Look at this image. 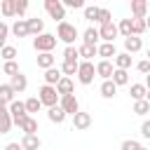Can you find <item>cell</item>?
I'll return each mask as SVG.
<instances>
[{"instance_id":"obj_37","label":"cell","mask_w":150,"mask_h":150,"mask_svg":"<svg viewBox=\"0 0 150 150\" xmlns=\"http://www.w3.org/2000/svg\"><path fill=\"white\" fill-rule=\"evenodd\" d=\"M77 66H80V63H68V61H63V63H61V73H63V77L77 75Z\"/></svg>"},{"instance_id":"obj_5","label":"cell","mask_w":150,"mask_h":150,"mask_svg":"<svg viewBox=\"0 0 150 150\" xmlns=\"http://www.w3.org/2000/svg\"><path fill=\"white\" fill-rule=\"evenodd\" d=\"M45 9H47V14H49L54 21H59V23L66 19V7H63L61 0H45Z\"/></svg>"},{"instance_id":"obj_8","label":"cell","mask_w":150,"mask_h":150,"mask_svg":"<svg viewBox=\"0 0 150 150\" xmlns=\"http://www.w3.org/2000/svg\"><path fill=\"white\" fill-rule=\"evenodd\" d=\"M12 115H9V105L0 101V134H9L12 129Z\"/></svg>"},{"instance_id":"obj_41","label":"cell","mask_w":150,"mask_h":150,"mask_svg":"<svg viewBox=\"0 0 150 150\" xmlns=\"http://www.w3.org/2000/svg\"><path fill=\"white\" fill-rule=\"evenodd\" d=\"M12 33V28L5 23V21H0V49L5 47V42H7V35Z\"/></svg>"},{"instance_id":"obj_45","label":"cell","mask_w":150,"mask_h":150,"mask_svg":"<svg viewBox=\"0 0 150 150\" xmlns=\"http://www.w3.org/2000/svg\"><path fill=\"white\" fill-rule=\"evenodd\" d=\"M136 70H138V73H143V75H148V73H150V61H148V59L138 61V63H136Z\"/></svg>"},{"instance_id":"obj_39","label":"cell","mask_w":150,"mask_h":150,"mask_svg":"<svg viewBox=\"0 0 150 150\" xmlns=\"http://www.w3.org/2000/svg\"><path fill=\"white\" fill-rule=\"evenodd\" d=\"M2 73H5V75H9V77H14V75H16V73H21V70H19L16 61H5V66H2Z\"/></svg>"},{"instance_id":"obj_40","label":"cell","mask_w":150,"mask_h":150,"mask_svg":"<svg viewBox=\"0 0 150 150\" xmlns=\"http://www.w3.org/2000/svg\"><path fill=\"white\" fill-rule=\"evenodd\" d=\"M134 112L136 115H148L150 112V103L148 101H134Z\"/></svg>"},{"instance_id":"obj_42","label":"cell","mask_w":150,"mask_h":150,"mask_svg":"<svg viewBox=\"0 0 150 150\" xmlns=\"http://www.w3.org/2000/svg\"><path fill=\"white\" fill-rule=\"evenodd\" d=\"M110 21H112V14H110V9L101 7V12H98V23H101V26H105V23H110Z\"/></svg>"},{"instance_id":"obj_15","label":"cell","mask_w":150,"mask_h":150,"mask_svg":"<svg viewBox=\"0 0 150 150\" xmlns=\"http://www.w3.org/2000/svg\"><path fill=\"white\" fill-rule=\"evenodd\" d=\"M141 49H143V40H141V38H136V35L124 38V52H127V54H136V52H141Z\"/></svg>"},{"instance_id":"obj_12","label":"cell","mask_w":150,"mask_h":150,"mask_svg":"<svg viewBox=\"0 0 150 150\" xmlns=\"http://www.w3.org/2000/svg\"><path fill=\"white\" fill-rule=\"evenodd\" d=\"M98 40H101V35H98V28H94V26H89V28L82 33V45L98 47Z\"/></svg>"},{"instance_id":"obj_49","label":"cell","mask_w":150,"mask_h":150,"mask_svg":"<svg viewBox=\"0 0 150 150\" xmlns=\"http://www.w3.org/2000/svg\"><path fill=\"white\" fill-rule=\"evenodd\" d=\"M145 89H148V91H150V73H148V75H145Z\"/></svg>"},{"instance_id":"obj_20","label":"cell","mask_w":150,"mask_h":150,"mask_svg":"<svg viewBox=\"0 0 150 150\" xmlns=\"http://www.w3.org/2000/svg\"><path fill=\"white\" fill-rule=\"evenodd\" d=\"M12 33H14V38H26V35H30V30H28V19H16L14 26H12Z\"/></svg>"},{"instance_id":"obj_16","label":"cell","mask_w":150,"mask_h":150,"mask_svg":"<svg viewBox=\"0 0 150 150\" xmlns=\"http://www.w3.org/2000/svg\"><path fill=\"white\" fill-rule=\"evenodd\" d=\"M98 56H101V61H110V56L115 59V56H117L115 45H112V42H101V45H98Z\"/></svg>"},{"instance_id":"obj_32","label":"cell","mask_w":150,"mask_h":150,"mask_svg":"<svg viewBox=\"0 0 150 150\" xmlns=\"http://www.w3.org/2000/svg\"><path fill=\"white\" fill-rule=\"evenodd\" d=\"M77 59H80V54H77V47H75V45H70V47L63 49V61H68V63H80Z\"/></svg>"},{"instance_id":"obj_31","label":"cell","mask_w":150,"mask_h":150,"mask_svg":"<svg viewBox=\"0 0 150 150\" xmlns=\"http://www.w3.org/2000/svg\"><path fill=\"white\" fill-rule=\"evenodd\" d=\"M131 26H134V19H122L117 23V30L122 38H131Z\"/></svg>"},{"instance_id":"obj_6","label":"cell","mask_w":150,"mask_h":150,"mask_svg":"<svg viewBox=\"0 0 150 150\" xmlns=\"http://www.w3.org/2000/svg\"><path fill=\"white\" fill-rule=\"evenodd\" d=\"M9 115H12V122H14L16 127H21L23 120L28 117V112H26V103H23V101H12V103H9Z\"/></svg>"},{"instance_id":"obj_25","label":"cell","mask_w":150,"mask_h":150,"mask_svg":"<svg viewBox=\"0 0 150 150\" xmlns=\"http://www.w3.org/2000/svg\"><path fill=\"white\" fill-rule=\"evenodd\" d=\"M112 63H115V68H120V70H129V68H131V54L122 52V54H117V56L112 59Z\"/></svg>"},{"instance_id":"obj_30","label":"cell","mask_w":150,"mask_h":150,"mask_svg":"<svg viewBox=\"0 0 150 150\" xmlns=\"http://www.w3.org/2000/svg\"><path fill=\"white\" fill-rule=\"evenodd\" d=\"M115 94H117V84H115L112 80H105V82L101 84V96H103V98H112Z\"/></svg>"},{"instance_id":"obj_33","label":"cell","mask_w":150,"mask_h":150,"mask_svg":"<svg viewBox=\"0 0 150 150\" xmlns=\"http://www.w3.org/2000/svg\"><path fill=\"white\" fill-rule=\"evenodd\" d=\"M112 82H115L117 87L127 84V82H129V70H120V68H115V73H112Z\"/></svg>"},{"instance_id":"obj_27","label":"cell","mask_w":150,"mask_h":150,"mask_svg":"<svg viewBox=\"0 0 150 150\" xmlns=\"http://www.w3.org/2000/svg\"><path fill=\"white\" fill-rule=\"evenodd\" d=\"M0 101L7 103V105H9L12 101H16V98H14V89L9 87V82H2V84H0Z\"/></svg>"},{"instance_id":"obj_35","label":"cell","mask_w":150,"mask_h":150,"mask_svg":"<svg viewBox=\"0 0 150 150\" xmlns=\"http://www.w3.org/2000/svg\"><path fill=\"white\" fill-rule=\"evenodd\" d=\"M23 103H26V112H28V115H30V112H38V110L42 108V103H40V98H38V96H30V98H26Z\"/></svg>"},{"instance_id":"obj_29","label":"cell","mask_w":150,"mask_h":150,"mask_svg":"<svg viewBox=\"0 0 150 150\" xmlns=\"http://www.w3.org/2000/svg\"><path fill=\"white\" fill-rule=\"evenodd\" d=\"M40 145H42V141L38 136H23L21 138V148L23 150H40Z\"/></svg>"},{"instance_id":"obj_38","label":"cell","mask_w":150,"mask_h":150,"mask_svg":"<svg viewBox=\"0 0 150 150\" xmlns=\"http://www.w3.org/2000/svg\"><path fill=\"white\" fill-rule=\"evenodd\" d=\"M98 12H101V7L89 5V7H84V19L87 21H98Z\"/></svg>"},{"instance_id":"obj_22","label":"cell","mask_w":150,"mask_h":150,"mask_svg":"<svg viewBox=\"0 0 150 150\" xmlns=\"http://www.w3.org/2000/svg\"><path fill=\"white\" fill-rule=\"evenodd\" d=\"M0 12H2V16H7V19L16 16V0H0Z\"/></svg>"},{"instance_id":"obj_2","label":"cell","mask_w":150,"mask_h":150,"mask_svg":"<svg viewBox=\"0 0 150 150\" xmlns=\"http://www.w3.org/2000/svg\"><path fill=\"white\" fill-rule=\"evenodd\" d=\"M38 98H40V103H42V105H47V110H49V108H54V105H59V101H61V96H59L56 87H49V84H42V87H40Z\"/></svg>"},{"instance_id":"obj_24","label":"cell","mask_w":150,"mask_h":150,"mask_svg":"<svg viewBox=\"0 0 150 150\" xmlns=\"http://www.w3.org/2000/svg\"><path fill=\"white\" fill-rule=\"evenodd\" d=\"M77 54L82 56V61H91L94 56H98V47H91V45H80V47H77Z\"/></svg>"},{"instance_id":"obj_1","label":"cell","mask_w":150,"mask_h":150,"mask_svg":"<svg viewBox=\"0 0 150 150\" xmlns=\"http://www.w3.org/2000/svg\"><path fill=\"white\" fill-rule=\"evenodd\" d=\"M56 35H52V33H42V35H38V38H33V49L38 52V54H49L54 47H56Z\"/></svg>"},{"instance_id":"obj_19","label":"cell","mask_w":150,"mask_h":150,"mask_svg":"<svg viewBox=\"0 0 150 150\" xmlns=\"http://www.w3.org/2000/svg\"><path fill=\"white\" fill-rule=\"evenodd\" d=\"M19 129L23 131V136H38V120H35L33 115H28Z\"/></svg>"},{"instance_id":"obj_10","label":"cell","mask_w":150,"mask_h":150,"mask_svg":"<svg viewBox=\"0 0 150 150\" xmlns=\"http://www.w3.org/2000/svg\"><path fill=\"white\" fill-rule=\"evenodd\" d=\"M89 127H91V115L80 110V112L73 117V129H75V131H84V129H89Z\"/></svg>"},{"instance_id":"obj_4","label":"cell","mask_w":150,"mask_h":150,"mask_svg":"<svg viewBox=\"0 0 150 150\" xmlns=\"http://www.w3.org/2000/svg\"><path fill=\"white\" fill-rule=\"evenodd\" d=\"M94 77H96L94 61H80V66H77V82L80 84H91Z\"/></svg>"},{"instance_id":"obj_44","label":"cell","mask_w":150,"mask_h":150,"mask_svg":"<svg viewBox=\"0 0 150 150\" xmlns=\"http://www.w3.org/2000/svg\"><path fill=\"white\" fill-rule=\"evenodd\" d=\"M26 9H28V0H16V16L19 19H23Z\"/></svg>"},{"instance_id":"obj_26","label":"cell","mask_w":150,"mask_h":150,"mask_svg":"<svg viewBox=\"0 0 150 150\" xmlns=\"http://www.w3.org/2000/svg\"><path fill=\"white\" fill-rule=\"evenodd\" d=\"M54 63H56V59H54L52 52H49V54H38V68L49 70V68H54Z\"/></svg>"},{"instance_id":"obj_14","label":"cell","mask_w":150,"mask_h":150,"mask_svg":"<svg viewBox=\"0 0 150 150\" xmlns=\"http://www.w3.org/2000/svg\"><path fill=\"white\" fill-rule=\"evenodd\" d=\"M131 14H134V19H145L148 16V2L145 0H131Z\"/></svg>"},{"instance_id":"obj_51","label":"cell","mask_w":150,"mask_h":150,"mask_svg":"<svg viewBox=\"0 0 150 150\" xmlns=\"http://www.w3.org/2000/svg\"><path fill=\"white\" fill-rule=\"evenodd\" d=\"M145 101H148V103H150V91H148V96H145Z\"/></svg>"},{"instance_id":"obj_36","label":"cell","mask_w":150,"mask_h":150,"mask_svg":"<svg viewBox=\"0 0 150 150\" xmlns=\"http://www.w3.org/2000/svg\"><path fill=\"white\" fill-rule=\"evenodd\" d=\"M0 56H2L5 61H14V59H16V47H12V45H5V47L0 49Z\"/></svg>"},{"instance_id":"obj_50","label":"cell","mask_w":150,"mask_h":150,"mask_svg":"<svg viewBox=\"0 0 150 150\" xmlns=\"http://www.w3.org/2000/svg\"><path fill=\"white\" fill-rule=\"evenodd\" d=\"M145 26H148V30H150V14L145 16Z\"/></svg>"},{"instance_id":"obj_17","label":"cell","mask_w":150,"mask_h":150,"mask_svg":"<svg viewBox=\"0 0 150 150\" xmlns=\"http://www.w3.org/2000/svg\"><path fill=\"white\" fill-rule=\"evenodd\" d=\"M61 77H63V73H61V68H49V70H45V84H49V87H56L59 82H61Z\"/></svg>"},{"instance_id":"obj_28","label":"cell","mask_w":150,"mask_h":150,"mask_svg":"<svg viewBox=\"0 0 150 150\" xmlns=\"http://www.w3.org/2000/svg\"><path fill=\"white\" fill-rule=\"evenodd\" d=\"M129 96H131L134 101H145V96H148V89H145V84H131V89H129Z\"/></svg>"},{"instance_id":"obj_47","label":"cell","mask_w":150,"mask_h":150,"mask_svg":"<svg viewBox=\"0 0 150 150\" xmlns=\"http://www.w3.org/2000/svg\"><path fill=\"white\" fill-rule=\"evenodd\" d=\"M141 134H143L145 138H150V120H145V122L141 124Z\"/></svg>"},{"instance_id":"obj_11","label":"cell","mask_w":150,"mask_h":150,"mask_svg":"<svg viewBox=\"0 0 150 150\" xmlns=\"http://www.w3.org/2000/svg\"><path fill=\"white\" fill-rule=\"evenodd\" d=\"M112 73H115V63H110V61H98L96 63V75L103 77V82L112 80Z\"/></svg>"},{"instance_id":"obj_9","label":"cell","mask_w":150,"mask_h":150,"mask_svg":"<svg viewBox=\"0 0 150 150\" xmlns=\"http://www.w3.org/2000/svg\"><path fill=\"white\" fill-rule=\"evenodd\" d=\"M98 35H101V40H103V42H112V45H115V38L120 35L117 23H112V21H110V23L101 26V28H98Z\"/></svg>"},{"instance_id":"obj_53","label":"cell","mask_w":150,"mask_h":150,"mask_svg":"<svg viewBox=\"0 0 150 150\" xmlns=\"http://www.w3.org/2000/svg\"><path fill=\"white\" fill-rule=\"evenodd\" d=\"M148 61H150V49H148Z\"/></svg>"},{"instance_id":"obj_43","label":"cell","mask_w":150,"mask_h":150,"mask_svg":"<svg viewBox=\"0 0 150 150\" xmlns=\"http://www.w3.org/2000/svg\"><path fill=\"white\" fill-rule=\"evenodd\" d=\"M63 7H70V9H84V0H63Z\"/></svg>"},{"instance_id":"obj_21","label":"cell","mask_w":150,"mask_h":150,"mask_svg":"<svg viewBox=\"0 0 150 150\" xmlns=\"http://www.w3.org/2000/svg\"><path fill=\"white\" fill-rule=\"evenodd\" d=\"M47 117H49V122H54V124H63L68 115L63 112V108H61V105H54V108H49V110H47Z\"/></svg>"},{"instance_id":"obj_48","label":"cell","mask_w":150,"mask_h":150,"mask_svg":"<svg viewBox=\"0 0 150 150\" xmlns=\"http://www.w3.org/2000/svg\"><path fill=\"white\" fill-rule=\"evenodd\" d=\"M5 150H23V148H21V143H7Z\"/></svg>"},{"instance_id":"obj_7","label":"cell","mask_w":150,"mask_h":150,"mask_svg":"<svg viewBox=\"0 0 150 150\" xmlns=\"http://www.w3.org/2000/svg\"><path fill=\"white\" fill-rule=\"evenodd\" d=\"M59 105L63 108V112L66 115H77L80 112V101L75 98V94H70V96H61V101H59Z\"/></svg>"},{"instance_id":"obj_34","label":"cell","mask_w":150,"mask_h":150,"mask_svg":"<svg viewBox=\"0 0 150 150\" xmlns=\"http://www.w3.org/2000/svg\"><path fill=\"white\" fill-rule=\"evenodd\" d=\"M145 30H148V26H145V19H134V26H131V35L141 38Z\"/></svg>"},{"instance_id":"obj_54","label":"cell","mask_w":150,"mask_h":150,"mask_svg":"<svg viewBox=\"0 0 150 150\" xmlns=\"http://www.w3.org/2000/svg\"><path fill=\"white\" fill-rule=\"evenodd\" d=\"M0 16H2V12H0Z\"/></svg>"},{"instance_id":"obj_52","label":"cell","mask_w":150,"mask_h":150,"mask_svg":"<svg viewBox=\"0 0 150 150\" xmlns=\"http://www.w3.org/2000/svg\"><path fill=\"white\" fill-rule=\"evenodd\" d=\"M138 150H148V148H143V145H141V148H138Z\"/></svg>"},{"instance_id":"obj_13","label":"cell","mask_w":150,"mask_h":150,"mask_svg":"<svg viewBox=\"0 0 150 150\" xmlns=\"http://www.w3.org/2000/svg\"><path fill=\"white\" fill-rule=\"evenodd\" d=\"M9 87L14 89V94H21V91H26V87H28V80H26V75H23V73H16L14 77H9Z\"/></svg>"},{"instance_id":"obj_3","label":"cell","mask_w":150,"mask_h":150,"mask_svg":"<svg viewBox=\"0 0 150 150\" xmlns=\"http://www.w3.org/2000/svg\"><path fill=\"white\" fill-rule=\"evenodd\" d=\"M77 35H80L77 28H75L73 23H68V21H61V23L56 26V38H59L61 42H66V47H70V45L75 42Z\"/></svg>"},{"instance_id":"obj_46","label":"cell","mask_w":150,"mask_h":150,"mask_svg":"<svg viewBox=\"0 0 150 150\" xmlns=\"http://www.w3.org/2000/svg\"><path fill=\"white\" fill-rule=\"evenodd\" d=\"M138 148H141V143H138V141H131V138L122 141V150H138Z\"/></svg>"},{"instance_id":"obj_23","label":"cell","mask_w":150,"mask_h":150,"mask_svg":"<svg viewBox=\"0 0 150 150\" xmlns=\"http://www.w3.org/2000/svg\"><path fill=\"white\" fill-rule=\"evenodd\" d=\"M28 30H30V35H42L45 33V21L40 19V16H33V19H28Z\"/></svg>"},{"instance_id":"obj_18","label":"cell","mask_w":150,"mask_h":150,"mask_svg":"<svg viewBox=\"0 0 150 150\" xmlns=\"http://www.w3.org/2000/svg\"><path fill=\"white\" fill-rule=\"evenodd\" d=\"M56 91H59V96H70V94H75V82L70 77H61V82L56 84Z\"/></svg>"}]
</instances>
